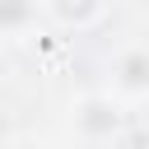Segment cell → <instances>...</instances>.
<instances>
[{
    "label": "cell",
    "instance_id": "cell-2",
    "mask_svg": "<svg viewBox=\"0 0 149 149\" xmlns=\"http://www.w3.org/2000/svg\"><path fill=\"white\" fill-rule=\"evenodd\" d=\"M51 9L65 19V23H93L102 14V0H51Z\"/></svg>",
    "mask_w": 149,
    "mask_h": 149
},
{
    "label": "cell",
    "instance_id": "cell-3",
    "mask_svg": "<svg viewBox=\"0 0 149 149\" xmlns=\"http://www.w3.org/2000/svg\"><path fill=\"white\" fill-rule=\"evenodd\" d=\"M14 149H47V144H33V140H19Z\"/></svg>",
    "mask_w": 149,
    "mask_h": 149
},
{
    "label": "cell",
    "instance_id": "cell-1",
    "mask_svg": "<svg viewBox=\"0 0 149 149\" xmlns=\"http://www.w3.org/2000/svg\"><path fill=\"white\" fill-rule=\"evenodd\" d=\"M112 88L121 98H149V47H130V51L116 56Z\"/></svg>",
    "mask_w": 149,
    "mask_h": 149
}]
</instances>
